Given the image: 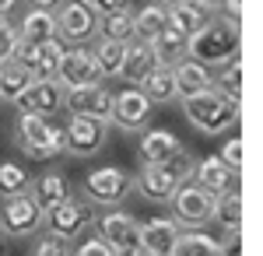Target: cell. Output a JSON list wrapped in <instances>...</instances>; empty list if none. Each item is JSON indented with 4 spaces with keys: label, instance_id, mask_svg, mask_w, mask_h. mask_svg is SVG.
<instances>
[{
    "label": "cell",
    "instance_id": "1",
    "mask_svg": "<svg viewBox=\"0 0 263 256\" xmlns=\"http://www.w3.org/2000/svg\"><path fill=\"white\" fill-rule=\"evenodd\" d=\"M239 49H242V35L228 21H207L186 42V57L203 63V67H224V63L239 60Z\"/></svg>",
    "mask_w": 263,
    "mask_h": 256
},
{
    "label": "cell",
    "instance_id": "2",
    "mask_svg": "<svg viewBox=\"0 0 263 256\" xmlns=\"http://www.w3.org/2000/svg\"><path fill=\"white\" fill-rule=\"evenodd\" d=\"M182 113L200 134H221V130L239 123V105L228 102L218 88H207V92H197V95L182 99Z\"/></svg>",
    "mask_w": 263,
    "mask_h": 256
},
{
    "label": "cell",
    "instance_id": "3",
    "mask_svg": "<svg viewBox=\"0 0 263 256\" xmlns=\"http://www.w3.org/2000/svg\"><path fill=\"white\" fill-rule=\"evenodd\" d=\"M95 221V207H91V200L88 197H70L57 204L53 211H46L42 214V225H46V235L60 239V242H70V239H78Z\"/></svg>",
    "mask_w": 263,
    "mask_h": 256
},
{
    "label": "cell",
    "instance_id": "4",
    "mask_svg": "<svg viewBox=\"0 0 263 256\" xmlns=\"http://www.w3.org/2000/svg\"><path fill=\"white\" fill-rule=\"evenodd\" d=\"M168 207H172V221L176 225H186V228H203L211 214H214V197L200 190L193 179L179 182L168 197Z\"/></svg>",
    "mask_w": 263,
    "mask_h": 256
},
{
    "label": "cell",
    "instance_id": "5",
    "mask_svg": "<svg viewBox=\"0 0 263 256\" xmlns=\"http://www.w3.org/2000/svg\"><path fill=\"white\" fill-rule=\"evenodd\" d=\"M18 148L28 158L35 161H46V158L63 155V130L49 126L46 116H25L18 119Z\"/></svg>",
    "mask_w": 263,
    "mask_h": 256
},
{
    "label": "cell",
    "instance_id": "6",
    "mask_svg": "<svg viewBox=\"0 0 263 256\" xmlns=\"http://www.w3.org/2000/svg\"><path fill=\"white\" fill-rule=\"evenodd\" d=\"M134 190V176L130 172H123L116 165H105V169H95V172H88L84 179V197L91 200V204H120L126 193Z\"/></svg>",
    "mask_w": 263,
    "mask_h": 256
},
{
    "label": "cell",
    "instance_id": "7",
    "mask_svg": "<svg viewBox=\"0 0 263 256\" xmlns=\"http://www.w3.org/2000/svg\"><path fill=\"white\" fill-rule=\"evenodd\" d=\"M105 130H109L105 119L70 116L67 130H63V151H70V155H78V158H91L95 151H102V144H105Z\"/></svg>",
    "mask_w": 263,
    "mask_h": 256
},
{
    "label": "cell",
    "instance_id": "8",
    "mask_svg": "<svg viewBox=\"0 0 263 256\" xmlns=\"http://www.w3.org/2000/svg\"><path fill=\"white\" fill-rule=\"evenodd\" d=\"M57 84L60 88H88V84H102V74H99V63L91 57V49L84 46H74V49H63V60L57 67Z\"/></svg>",
    "mask_w": 263,
    "mask_h": 256
},
{
    "label": "cell",
    "instance_id": "9",
    "mask_svg": "<svg viewBox=\"0 0 263 256\" xmlns=\"http://www.w3.org/2000/svg\"><path fill=\"white\" fill-rule=\"evenodd\" d=\"M42 225V211L35 207V200L28 193H14V197H4L0 204V228L11 239H25L32 235Z\"/></svg>",
    "mask_w": 263,
    "mask_h": 256
},
{
    "label": "cell",
    "instance_id": "10",
    "mask_svg": "<svg viewBox=\"0 0 263 256\" xmlns=\"http://www.w3.org/2000/svg\"><path fill=\"white\" fill-rule=\"evenodd\" d=\"M11 60L21 63L35 81H53L57 78V67H60V60H63V42L49 39V42H39V46H25V42H18V49H14Z\"/></svg>",
    "mask_w": 263,
    "mask_h": 256
},
{
    "label": "cell",
    "instance_id": "11",
    "mask_svg": "<svg viewBox=\"0 0 263 256\" xmlns=\"http://www.w3.org/2000/svg\"><path fill=\"white\" fill-rule=\"evenodd\" d=\"M53 18H57V39L63 42H74V46H84V42L95 35V14H91V7L88 4H78V0H70V4H60L57 11H53Z\"/></svg>",
    "mask_w": 263,
    "mask_h": 256
},
{
    "label": "cell",
    "instance_id": "12",
    "mask_svg": "<svg viewBox=\"0 0 263 256\" xmlns=\"http://www.w3.org/2000/svg\"><path fill=\"white\" fill-rule=\"evenodd\" d=\"M99 239L116 253H130V249L141 246V225L126 211H109V214L99 217Z\"/></svg>",
    "mask_w": 263,
    "mask_h": 256
},
{
    "label": "cell",
    "instance_id": "13",
    "mask_svg": "<svg viewBox=\"0 0 263 256\" xmlns=\"http://www.w3.org/2000/svg\"><path fill=\"white\" fill-rule=\"evenodd\" d=\"M147 119H151V102H147V95L141 88H126L120 95H112V119L109 123H116L120 130L137 134V130L147 126Z\"/></svg>",
    "mask_w": 263,
    "mask_h": 256
},
{
    "label": "cell",
    "instance_id": "14",
    "mask_svg": "<svg viewBox=\"0 0 263 256\" xmlns=\"http://www.w3.org/2000/svg\"><path fill=\"white\" fill-rule=\"evenodd\" d=\"M63 105L70 109V116H95V119H112V92L102 84H88V88H70L63 95Z\"/></svg>",
    "mask_w": 263,
    "mask_h": 256
},
{
    "label": "cell",
    "instance_id": "15",
    "mask_svg": "<svg viewBox=\"0 0 263 256\" xmlns=\"http://www.w3.org/2000/svg\"><path fill=\"white\" fill-rule=\"evenodd\" d=\"M14 105L21 109V116L28 113V116H49V113H57L63 105V88L57 81H32L25 92H21Z\"/></svg>",
    "mask_w": 263,
    "mask_h": 256
},
{
    "label": "cell",
    "instance_id": "16",
    "mask_svg": "<svg viewBox=\"0 0 263 256\" xmlns=\"http://www.w3.org/2000/svg\"><path fill=\"white\" fill-rule=\"evenodd\" d=\"M193 182L200 186V190H207L211 197H221V193H228V190H235V172L224 165L218 155H211V158H200L197 165H193Z\"/></svg>",
    "mask_w": 263,
    "mask_h": 256
},
{
    "label": "cell",
    "instance_id": "17",
    "mask_svg": "<svg viewBox=\"0 0 263 256\" xmlns=\"http://www.w3.org/2000/svg\"><path fill=\"white\" fill-rule=\"evenodd\" d=\"M176 186H179V182H176V176H172L165 165H141V172L134 179V190H137L144 200H151V204H165V200L172 197Z\"/></svg>",
    "mask_w": 263,
    "mask_h": 256
},
{
    "label": "cell",
    "instance_id": "18",
    "mask_svg": "<svg viewBox=\"0 0 263 256\" xmlns=\"http://www.w3.org/2000/svg\"><path fill=\"white\" fill-rule=\"evenodd\" d=\"M172 78H176V99H190V95H197V92H207V88H214V78H211V70L197 63V60L182 57L179 63H172Z\"/></svg>",
    "mask_w": 263,
    "mask_h": 256
},
{
    "label": "cell",
    "instance_id": "19",
    "mask_svg": "<svg viewBox=\"0 0 263 256\" xmlns=\"http://www.w3.org/2000/svg\"><path fill=\"white\" fill-rule=\"evenodd\" d=\"M158 67V57L151 49V42L144 39H130L126 42V53H123V67H120V78H126L130 84H141L151 70Z\"/></svg>",
    "mask_w": 263,
    "mask_h": 256
},
{
    "label": "cell",
    "instance_id": "20",
    "mask_svg": "<svg viewBox=\"0 0 263 256\" xmlns=\"http://www.w3.org/2000/svg\"><path fill=\"white\" fill-rule=\"evenodd\" d=\"M176 239H179V225L172 217H147L141 225V246L155 256H168Z\"/></svg>",
    "mask_w": 263,
    "mask_h": 256
},
{
    "label": "cell",
    "instance_id": "21",
    "mask_svg": "<svg viewBox=\"0 0 263 256\" xmlns=\"http://www.w3.org/2000/svg\"><path fill=\"white\" fill-rule=\"evenodd\" d=\"M179 148H182L179 137H176V134H168V130H144L141 144H137L144 165H165V161L176 155Z\"/></svg>",
    "mask_w": 263,
    "mask_h": 256
},
{
    "label": "cell",
    "instance_id": "22",
    "mask_svg": "<svg viewBox=\"0 0 263 256\" xmlns=\"http://www.w3.org/2000/svg\"><path fill=\"white\" fill-rule=\"evenodd\" d=\"M28 197L35 200V207L46 214V211H53L57 204H63V200L70 197V186H67V179L60 172H46V176H39L28 186Z\"/></svg>",
    "mask_w": 263,
    "mask_h": 256
},
{
    "label": "cell",
    "instance_id": "23",
    "mask_svg": "<svg viewBox=\"0 0 263 256\" xmlns=\"http://www.w3.org/2000/svg\"><path fill=\"white\" fill-rule=\"evenodd\" d=\"M18 39L25 42V46H39V42L57 39V18H53V11L32 7L18 25Z\"/></svg>",
    "mask_w": 263,
    "mask_h": 256
},
{
    "label": "cell",
    "instance_id": "24",
    "mask_svg": "<svg viewBox=\"0 0 263 256\" xmlns=\"http://www.w3.org/2000/svg\"><path fill=\"white\" fill-rule=\"evenodd\" d=\"M137 88L147 95L151 105H155V102H162V105H165V102H172V99H176V78H172V67H168V63H158V67H155Z\"/></svg>",
    "mask_w": 263,
    "mask_h": 256
},
{
    "label": "cell",
    "instance_id": "25",
    "mask_svg": "<svg viewBox=\"0 0 263 256\" xmlns=\"http://www.w3.org/2000/svg\"><path fill=\"white\" fill-rule=\"evenodd\" d=\"M165 28H168V11H165L162 4H147V7L137 11V18H134V39L155 42Z\"/></svg>",
    "mask_w": 263,
    "mask_h": 256
},
{
    "label": "cell",
    "instance_id": "26",
    "mask_svg": "<svg viewBox=\"0 0 263 256\" xmlns=\"http://www.w3.org/2000/svg\"><path fill=\"white\" fill-rule=\"evenodd\" d=\"M168 25L190 39V35H197L203 25H207V11H200V7L190 4V0H182V4H176V7H168Z\"/></svg>",
    "mask_w": 263,
    "mask_h": 256
},
{
    "label": "cell",
    "instance_id": "27",
    "mask_svg": "<svg viewBox=\"0 0 263 256\" xmlns=\"http://www.w3.org/2000/svg\"><path fill=\"white\" fill-rule=\"evenodd\" d=\"M211 221H218L228 232H239L242 228V197H239V190H228L221 197H214V214H211Z\"/></svg>",
    "mask_w": 263,
    "mask_h": 256
},
{
    "label": "cell",
    "instance_id": "28",
    "mask_svg": "<svg viewBox=\"0 0 263 256\" xmlns=\"http://www.w3.org/2000/svg\"><path fill=\"white\" fill-rule=\"evenodd\" d=\"M32 81H35V78H32L21 63H14V60L0 63V99H4V102H14L21 92L32 84Z\"/></svg>",
    "mask_w": 263,
    "mask_h": 256
},
{
    "label": "cell",
    "instance_id": "29",
    "mask_svg": "<svg viewBox=\"0 0 263 256\" xmlns=\"http://www.w3.org/2000/svg\"><path fill=\"white\" fill-rule=\"evenodd\" d=\"M221 242H214V239L200 235V232H186L179 239L172 242V249H168V256H221V249H218Z\"/></svg>",
    "mask_w": 263,
    "mask_h": 256
},
{
    "label": "cell",
    "instance_id": "30",
    "mask_svg": "<svg viewBox=\"0 0 263 256\" xmlns=\"http://www.w3.org/2000/svg\"><path fill=\"white\" fill-rule=\"evenodd\" d=\"M186 42H190V39H186L182 32H176V28L168 25L162 35L151 42V49H155L158 63H168V67H172V63H179V60L186 57Z\"/></svg>",
    "mask_w": 263,
    "mask_h": 256
},
{
    "label": "cell",
    "instance_id": "31",
    "mask_svg": "<svg viewBox=\"0 0 263 256\" xmlns=\"http://www.w3.org/2000/svg\"><path fill=\"white\" fill-rule=\"evenodd\" d=\"M123 53H126V46H123V42L99 39V46L91 49V57H95V63H99V74H102V78H120Z\"/></svg>",
    "mask_w": 263,
    "mask_h": 256
},
{
    "label": "cell",
    "instance_id": "32",
    "mask_svg": "<svg viewBox=\"0 0 263 256\" xmlns=\"http://www.w3.org/2000/svg\"><path fill=\"white\" fill-rule=\"evenodd\" d=\"M95 32H102V39L126 46V42L134 39V14L123 11V14H112V18H99L95 21Z\"/></svg>",
    "mask_w": 263,
    "mask_h": 256
},
{
    "label": "cell",
    "instance_id": "33",
    "mask_svg": "<svg viewBox=\"0 0 263 256\" xmlns=\"http://www.w3.org/2000/svg\"><path fill=\"white\" fill-rule=\"evenodd\" d=\"M214 88L221 92L228 102H242V60H232V63H224L221 67V78L214 81Z\"/></svg>",
    "mask_w": 263,
    "mask_h": 256
},
{
    "label": "cell",
    "instance_id": "34",
    "mask_svg": "<svg viewBox=\"0 0 263 256\" xmlns=\"http://www.w3.org/2000/svg\"><path fill=\"white\" fill-rule=\"evenodd\" d=\"M28 193V172L18 161H0V197Z\"/></svg>",
    "mask_w": 263,
    "mask_h": 256
},
{
    "label": "cell",
    "instance_id": "35",
    "mask_svg": "<svg viewBox=\"0 0 263 256\" xmlns=\"http://www.w3.org/2000/svg\"><path fill=\"white\" fill-rule=\"evenodd\" d=\"M18 25H11L7 18H0V63H7V60L14 57V49H18Z\"/></svg>",
    "mask_w": 263,
    "mask_h": 256
},
{
    "label": "cell",
    "instance_id": "36",
    "mask_svg": "<svg viewBox=\"0 0 263 256\" xmlns=\"http://www.w3.org/2000/svg\"><path fill=\"white\" fill-rule=\"evenodd\" d=\"M165 169L176 176V182H186V179L193 176V158H190V151H182V148H179L176 155L165 161Z\"/></svg>",
    "mask_w": 263,
    "mask_h": 256
},
{
    "label": "cell",
    "instance_id": "37",
    "mask_svg": "<svg viewBox=\"0 0 263 256\" xmlns=\"http://www.w3.org/2000/svg\"><path fill=\"white\" fill-rule=\"evenodd\" d=\"M218 158H221L224 165H228V169L239 176V172H242V140L232 137V140H228V144L221 148V155H218Z\"/></svg>",
    "mask_w": 263,
    "mask_h": 256
},
{
    "label": "cell",
    "instance_id": "38",
    "mask_svg": "<svg viewBox=\"0 0 263 256\" xmlns=\"http://www.w3.org/2000/svg\"><path fill=\"white\" fill-rule=\"evenodd\" d=\"M126 4H130V0H91L88 7H91V14H95V18H112V14L130 11Z\"/></svg>",
    "mask_w": 263,
    "mask_h": 256
},
{
    "label": "cell",
    "instance_id": "39",
    "mask_svg": "<svg viewBox=\"0 0 263 256\" xmlns=\"http://www.w3.org/2000/svg\"><path fill=\"white\" fill-rule=\"evenodd\" d=\"M74 256H120L116 249H109L102 239H84L81 246L74 249Z\"/></svg>",
    "mask_w": 263,
    "mask_h": 256
},
{
    "label": "cell",
    "instance_id": "40",
    "mask_svg": "<svg viewBox=\"0 0 263 256\" xmlns=\"http://www.w3.org/2000/svg\"><path fill=\"white\" fill-rule=\"evenodd\" d=\"M32 256H67V249H63L60 239L53 235H42L39 242H35V249H32Z\"/></svg>",
    "mask_w": 263,
    "mask_h": 256
},
{
    "label": "cell",
    "instance_id": "41",
    "mask_svg": "<svg viewBox=\"0 0 263 256\" xmlns=\"http://www.w3.org/2000/svg\"><path fill=\"white\" fill-rule=\"evenodd\" d=\"M218 7H221V21L239 28V21H242V0H221Z\"/></svg>",
    "mask_w": 263,
    "mask_h": 256
},
{
    "label": "cell",
    "instance_id": "42",
    "mask_svg": "<svg viewBox=\"0 0 263 256\" xmlns=\"http://www.w3.org/2000/svg\"><path fill=\"white\" fill-rule=\"evenodd\" d=\"M218 249H221V256H242V232H228V242Z\"/></svg>",
    "mask_w": 263,
    "mask_h": 256
},
{
    "label": "cell",
    "instance_id": "43",
    "mask_svg": "<svg viewBox=\"0 0 263 256\" xmlns=\"http://www.w3.org/2000/svg\"><path fill=\"white\" fill-rule=\"evenodd\" d=\"M28 4H32V7H39V11H57L63 0H28Z\"/></svg>",
    "mask_w": 263,
    "mask_h": 256
},
{
    "label": "cell",
    "instance_id": "44",
    "mask_svg": "<svg viewBox=\"0 0 263 256\" xmlns=\"http://www.w3.org/2000/svg\"><path fill=\"white\" fill-rule=\"evenodd\" d=\"M190 4H197V7H200V11H214V7H218V4H221V0H190Z\"/></svg>",
    "mask_w": 263,
    "mask_h": 256
},
{
    "label": "cell",
    "instance_id": "45",
    "mask_svg": "<svg viewBox=\"0 0 263 256\" xmlns=\"http://www.w3.org/2000/svg\"><path fill=\"white\" fill-rule=\"evenodd\" d=\"M14 4H18V0H0V18H7V14H11V7H14Z\"/></svg>",
    "mask_w": 263,
    "mask_h": 256
},
{
    "label": "cell",
    "instance_id": "46",
    "mask_svg": "<svg viewBox=\"0 0 263 256\" xmlns=\"http://www.w3.org/2000/svg\"><path fill=\"white\" fill-rule=\"evenodd\" d=\"M126 256H155V253H151V249H144V246H137V249H130Z\"/></svg>",
    "mask_w": 263,
    "mask_h": 256
},
{
    "label": "cell",
    "instance_id": "47",
    "mask_svg": "<svg viewBox=\"0 0 263 256\" xmlns=\"http://www.w3.org/2000/svg\"><path fill=\"white\" fill-rule=\"evenodd\" d=\"M158 4H162L165 11H168V7H176V4H182V0H158Z\"/></svg>",
    "mask_w": 263,
    "mask_h": 256
},
{
    "label": "cell",
    "instance_id": "48",
    "mask_svg": "<svg viewBox=\"0 0 263 256\" xmlns=\"http://www.w3.org/2000/svg\"><path fill=\"white\" fill-rule=\"evenodd\" d=\"M78 4H91V0H78Z\"/></svg>",
    "mask_w": 263,
    "mask_h": 256
}]
</instances>
